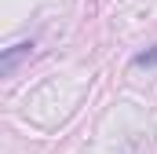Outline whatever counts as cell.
I'll use <instances>...</instances> for the list:
<instances>
[{
  "instance_id": "1",
  "label": "cell",
  "mask_w": 157,
  "mask_h": 154,
  "mask_svg": "<svg viewBox=\"0 0 157 154\" xmlns=\"http://www.w3.org/2000/svg\"><path fill=\"white\" fill-rule=\"evenodd\" d=\"M29 51H33V44H15V48H7V51H4V59H0V74L7 77L15 66H18V59H26Z\"/></svg>"
},
{
  "instance_id": "2",
  "label": "cell",
  "mask_w": 157,
  "mask_h": 154,
  "mask_svg": "<svg viewBox=\"0 0 157 154\" xmlns=\"http://www.w3.org/2000/svg\"><path fill=\"white\" fill-rule=\"evenodd\" d=\"M150 63H157V48H154V51H143V55H135V66H150Z\"/></svg>"
}]
</instances>
